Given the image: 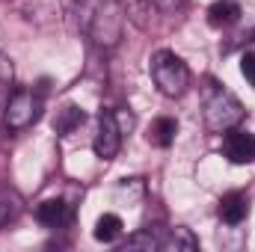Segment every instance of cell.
<instances>
[{
  "mask_svg": "<svg viewBox=\"0 0 255 252\" xmlns=\"http://www.w3.org/2000/svg\"><path fill=\"white\" fill-rule=\"evenodd\" d=\"M68 18L77 33H83L92 45L110 51L122 42L125 12L113 0H68Z\"/></svg>",
  "mask_w": 255,
  "mask_h": 252,
  "instance_id": "cell-1",
  "label": "cell"
},
{
  "mask_svg": "<svg viewBox=\"0 0 255 252\" xmlns=\"http://www.w3.org/2000/svg\"><path fill=\"white\" fill-rule=\"evenodd\" d=\"M244 116H247V110L238 101V95L229 92L223 83L208 77L205 86H202V119H205V127L211 133H226V130L241 125Z\"/></svg>",
  "mask_w": 255,
  "mask_h": 252,
  "instance_id": "cell-2",
  "label": "cell"
},
{
  "mask_svg": "<svg viewBox=\"0 0 255 252\" xmlns=\"http://www.w3.org/2000/svg\"><path fill=\"white\" fill-rule=\"evenodd\" d=\"M148 71H151V80H154L157 92L166 95V98H181L187 92V86H190V68L175 51L151 54Z\"/></svg>",
  "mask_w": 255,
  "mask_h": 252,
  "instance_id": "cell-3",
  "label": "cell"
},
{
  "mask_svg": "<svg viewBox=\"0 0 255 252\" xmlns=\"http://www.w3.org/2000/svg\"><path fill=\"white\" fill-rule=\"evenodd\" d=\"M130 250H199V238L190 229L175 226V229H139L136 235L128 238Z\"/></svg>",
  "mask_w": 255,
  "mask_h": 252,
  "instance_id": "cell-4",
  "label": "cell"
},
{
  "mask_svg": "<svg viewBox=\"0 0 255 252\" xmlns=\"http://www.w3.org/2000/svg\"><path fill=\"white\" fill-rule=\"evenodd\" d=\"M42 110H45L42 92H36V89H15L12 98L6 101V110H3V127L12 130V133L27 130L30 125H36L42 119Z\"/></svg>",
  "mask_w": 255,
  "mask_h": 252,
  "instance_id": "cell-5",
  "label": "cell"
},
{
  "mask_svg": "<svg viewBox=\"0 0 255 252\" xmlns=\"http://www.w3.org/2000/svg\"><path fill=\"white\" fill-rule=\"evenodd\" d=\"M122 136H125V130L119 125L116 110H101L98 130H95V139H92V151L101 160H113L119 154V148H122Z\"/></svg>",
  "mask_w": 255,
  "mask_h": 252,
  "instance_id": "cell-6",
  "label": "cell"
},
{
  "mask_svg": "<svg viewBox=\"0 0 255 252\" xmlns=\"http://www.w3.org/2000/svg\"><path fill=\"white\" fill-rule=\"evenodd\" d=\"M223 154H226V160L235 163V166L253 163L255 160V133L244 130V127L226 130V136H223Z\"/></svg>",
  "mask_w": 255,
  "mask_h": 252,
  "instance_id": "cell-7",
  "label": "cell"
},
{
  "mask_svg": "<svg viewBox=\"0 0 255 252\" xmlns=\"http://www.w3.org/2000/svg\"><path fill=\"white\" fill-rule=\"evenodd\" d=\"M220 220L226 226H241L247 217H250V196L241 193V190H232L220 199V208H217Z\"/></svg>",
  "mask_w": 255,
  "mask_h": 252,
  "instance_id": "cell-8",
  "label": "cell"
},
{
  "mask_svg": "<svg viewBox=\"0 0 255 252\" xmlns=\"http://www.w3.org/2000/svg\"><path fill=\"white\" fill-rule=\"evenodd\" d=\"M36 220H39L45 229H63L65 223L71 220V205H68L65 199H60V196L45 199V202L36 205Z\"/></svg>",
  "mask_w": 255,
  "mask_h": 252,
  "instance_id": "cell-9",
  "label": "cell"
},
{
  "mask_svg": "<svg viewBox=\"0 0 255 252\" xmlns=\"http://www.w3.org/2000/svg\"><path fill=\"white\" fill-rule=\"evenodd\" d=\"M238 21H241V6L235 0H217V3L208 6V24L211 27L226 30V27H232Z\"/></svg>",
  "mask_w": 255,
  "mask_h": 252,
  "instance_id": "cell-10",
  "label": "cell"
},
{
  "mask_svg": "<svg viewBox=\"0 0 255 252\" xmlns=\"http://www.w3.org/2000/svg\"><path fill=\"white\" fill-rule=\"evenodd\" d=\"M175 133H178V122H175L172 116H157V119L148 125L145 139H148L151 145H157V148H169V145L175 142Z\"/></svg>",
  "mask_w": 255,
  "mask_h": 252,
  "instance_id": "cell-11",
  "label": "cell"
},
{
  "mask_svg": "<svg viewBox=\"0 0 255 252\" xmlns=\"http://www.w3.org/2000/svg\"><path fill=\"white\" fill-rule=\"evenodd\" d=\"M83 119H86V113H83L77 104H63V107L57 110V116H54V130H57L60 136H68L74 127L83 125Z\"/></svg>",
  "mask_w": 255,
  "mask_h": 252,
  "instance_id": "cell-12",
  "label": "cell"
},
{
  "mask_svg": "<svg viewBox=\"0 0 255 252\" xmlns=\"http://www.w3.org/2000/svg\"><path fill=\"white\" fill-rule=\"evenodd\" d=\"M122 229H125V223H122L119 214H101L92 235H95V241H101V244H113V241H119Z\"/></svg>",
  "mask_w": 255,
  "mask_h": 252,
  "instance_id": "cell-13",
  "label": "cell"
},
{
  "mask_svg": "<svg viewBox=\"0 0 255 252\" xmlns=\"http://www.w3.org/2000/svg\"><path fill=\"white\" fill-rule=\"evenodd\" d=\"M122 12H125L128 21H133L136 27H145L148 18H151V9H154V0H113Z\"/></svg>",
  "mask_w": 255,
  "mask_h": 252,
  "instance_id": "cell-14",
  "label": "cell"
},
{
  "mask_svg": "<svg viewBox=\"0 0 255 252\" xmlns=\"http://www.w3.org/2000/svg\"><path fill=\"white\" fill-rule=\"evenodd\" d=\"M18 211H21L18 199H15L12 193H0V229H3L6 223H12V220L18 217Z\"/></svg>",
  "mask_w": 255,
  "mask_h": 252,
  "instance_id": "cell-15",
  "label": "cell"
},
{
  "mask_svg": "<svg viewBox=\"0 0 255 252\" xmlns=\"http://www.w3.org/2000/svg\"><path fill=\"white\" fill-rule=\"evenodd\" d=\"M15 80V65L6 54H0V86H9Z\"/></svg>",
  "mask_w": 255,
  "mask_h": 252,
  "instance_id": "cell-16",
  "label": "cell"
},
{
  "mask_svg": "<svg viewBox=\"0 0 255 252\" xmlns=\"http://www.w3.org/2000/svg\"><path fill=\"white\" fill-rule=\"evenodd\" d=\"M241 74L250 80V86H255V51L241 57Z\"/></svg>",
  "mask_w": 255,
  "mask_h": 252,
  "instance_id": "cell-17",
  "label": "cell"
},
{
  "mask_svg": "<svg viewBox=\"0 0 255 252\" xmlns=\"http://www.w3.org/2000/svg\"><path fill=\"white\" fill-rule=\"evenodd\" d=\"M154 6H157V9H169V12H172V9H181V6H184V0H154Z\"/></svg>",
  "mask_w": 255,
  "mask_h": 252,
  "instance_id": "cell-18",
  "label": "cell"
}]
</instances>
